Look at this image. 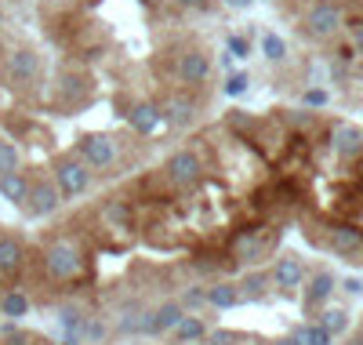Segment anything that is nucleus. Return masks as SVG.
<instances>
[{"mask_svg": "<svg viewBox=\"0 0 363 345\" xmlns=\"http://www.w3.org/2000/svg\"><path fill=\"white\" fill-rule=\"evenodd\" d=\"M84 251L73 244V240L66 236H58V240H51L47 251H44V273L55 280V284H73V280H80L84 276Z\"/></svg>", "mask_w": 363, "mask_h": 345, "instance_id": "f257e3e1", "label": "nucleus"}, {"mask_svg": "<svg viewBox=\"0 0 363 345\" xmlns=\"http://www.w3.org/2000/svg\"><path fill=\"white\" fill-rule=\"evenodd\" d=\"M280 240V233H265L262 225H254V229H243V233L232 236V244H229V254L236 262H262L265 258V251L272 247Z\"/></svg>", "mask_w": 363, "mask_h": 345, "instance_id": "f03ea898", "label": "nucleus"}, {"mask_svg": "<svg viewBox=\"0 0 363 345\" xmlns=\"http://www.w3.org/2000/svg\"><path fill=\"white\" fill-rule=\"evenodd\" d=\"M164 175H167V182H171L175 189H192L204 178V160H200V153H192V149H178L167 157L164 164Z\"/></svg>", "mask_w": 363, "mask_h": 345, "instance_id": "7ed1b4c3", "label": "nucleus"}, {"mask_svg": "<svg viewBox=\"0 0 363 345\" xmlns=\"http://www.w3.org/2000/svg\"><path fill=\"white\" fill-rule=\"evenodd\" d=\"M4 76H8V84L15 87V91H25V87H33L36 76H41V58H36V51L15 47V51H11V55L4 58Z\"/></svg>", "mask_w": 363, "mask_h": 345, "instance_id": "20e7f679", "label": "nucleus"}, {"mask_svg": "<svg viewBox=\"0 0 363 345\" xmlns=\"http://www.w3.org/2000/svg\"><path fill=\"white\" fill-rule=\"evenodd\" d=\"M55 189L62 197H80L91 189V168L84 160H58V168H55Z\"/></svg>", "mask_w": 363, "mask_h": 345, "instance_id": "39448f33", "label": "nucleus"}, {"mask_svg": "<svg viewBox=\"0 0 363 345\" xmlns=\"http://www.w3.org/2000/svg\"><path fill=\"white\" fill-rule=\"evenodd\" d=\"M80 160L91 171L113 168L116 164V142L106 138V135H87V138H80Z\"/></svg>", "mask_w": 363, "mask_h": 345, "instance_id": "423d86ee", "label": "nucleus"}, {"mask_svg": "<svg viewBox=\"0 0 363 345\" xmlns=\"http://www.w3.org/2000/svg\"><path fill=\"white\" fill-rule=\"evenodd\" d=\"M58 203H62V193L55 189V182H33L22 208H25L30 219H47V214L58 211Z\"/></svg>", "mask_w": 363, "mask_h": 345, "instance_id": "0eeeda50", "label": "nucleus"}, {"mask_svg": "<svg viewBox=\"0 0 363 345\" xmlns=\"http://www.w3.org/2000/svg\"><path fill=\"white\" fill-rule=\"evenodd\" d=\"M175 73H178V84L197 87V84H204L207 76H211V58H207L204 51H186V55L178 58Z\"/></svg>", "mask_w": 363, "mask_h": 345, "instance_id": "6e6552de", "label": "nucleus"}, {"mask_svg": "<svg viewBox=\"0 0 363 345\" xmlns=\"http://www.w3.org/2000/svg\"><path fill=\"white\" fill-rule=\"evenodd\" d=\"M25 269V247L15 236H0V280H19Z\"/></svg>", "mask_w": 363, "mask_h": 345, "instance_id": "1a4fd4ad", "label": "nucleus"}, {"mask_svg": "<svg viewBox=\"0 0 363 345\" xmlns=\"http://www.w3.org/2000/svg\"><path fill=\"white\" fill-rule=\"evenodd\" d=\"M305 25H309V33H313V36H334V33H338V25H342V11H338V4H331V0L316 4L313 11H309Z\"/></svg>", "mask_w": 363, "mask_h": 345, "instance_id": "9d476101", "label": "nucleus"}, {"mask_svg": "<svg viewBox=\"0 0 363 345\" xmlns=\"http://www.w3.org/2000/svg\"><path fill=\"white\" fill-rule=\"evenodd\" d=\"M327 244H331V251L345 254V258H360L363 254V229H356V225H331Z\"/></svg>", "mask_w": 363, "mask_h": 345, "instance_id": "9b49d317", "label": "nucleus"}, {"mask_svg": "<svg viewBox=\"0 0 363 345\" xmlns=\"http://www.w3.org/2000/svg\"><path fill=\"white\" fill-rule=\"evenodd\" d=\"M127 124H131L138 135H153L164 124V113H160L157 102H135L131 113H127Z\"/></svg>", "mask_w": 363, "mask_h": 345, "instance_id": "f8f14e48", "label": "nucleus"}, {"mask_svg": "<svg viewBox=\"0 0 363 345\" xmlns=\"http://www.w3.org/2000/svg\"><path fill=\"white\" fill-rule=\"evenodd\" d=\"M331 146L338 157H360L363 153V131L353 124H338L334 127V135H331Z\"/></svg>", "mask_w": 363, "mask_h": 345, "instance_id": "ddd939ff", "label": "nucleus"}, {"mask_svg": "<svg viewBox=\"0 0 363 345\" xmlns=\"http://www.w3.org/2000/svg\"><path fill=\"white\" fill-rule=\"evenodd\" d=\"M182 316H186V309H182L178 302H164L157 313H149V324H146V335H164V331H171Z\"/></svg>", "mask_w": 363, "mask_h": 345, "instance_id": "4468645a", "label": "nucleus"}, {"mask_svg": "<svg viewBox=\"0 0 363 345\" xmlns=\"http://www.w3.org/2000/svg\"><path fill=\"white\" fill-rule=\"evenodd\" d=\"M0 197L11 200V203H25V197H30V178L19 175V171H8V175H0Z\"/></svg>", "mask_w": 363, "mask_h": 345, "instance_id": "2eb2a0df", "label": "nucleus"}, {"mask_svg": "<svg viewBox=\"0 0 363 345\" xmlns=\"http://www.w3.org/2000/svg\"><path fill=\"white\" fill-rule=\"evenodd\" d=\"M160 113H164V120L171 124V127H189L192 117H197V106H192L189 98H171Z\"/></svg>", "mask_w": 363, "mask_h": 345, "instance_id": "dca6fc26", "label": "nucleus"}, {"mask_svg": "<svg viewBox=\"0 0 363 345\" xmlns=\"http://www.w3.org/2000/svg\"><path fill=\"white\" fill-rule=\"evenodd\" d=\"M302 276H305V269H302V262H298V258H280L276 269H272V280H276L280 287H287V291L302 284Z\"/></svg>", "mask_w": 363, "mask_h": 345, "instance_id": "f3484780", "label": "nucleus"}, {"mask_svg": "<svg viewBox=\"0 0 363 345\" xmlns=\"http://www.w3.org/2000/svg\"><path fill=\"white\" fill-rule=\"evenodd\" d=\"M236 302H240L236 284H211L207 287V305H214V309H232Z\"/></svg>", "mask_w": 363, "mask_h": 345, "instance_id": "a211bd4d", "label": "nucleus"}, {"mask_svg": "<svg viewBox=\"0 0 363 345\" xmlns=\"http://www.w3.org/2000/svg\"><path fill=\"white\" fill-rule=\"evenodd\" d=\"M175 331V342L178 345H189V342H200L204 335H207V327H204V320H197V316H182V320L171 327Z\"/></svg>", "mask_w": 363, "mask_h": 345, "instance_id": "6ab92c4d", "label": "nucleus"}, {"mask_svg": "<svg viewBox=\"0 0 363 345\" xmlns=\"http://www.w3.org/2000/svg\"><path fill=\"white\" fill-rule=\"evenodd\" d=\"M30 313V298L22 295V291H4L0 295V316H8V320H19V316Z\"/></svg>", "mask_w": 363, "mask_h": 345, "instance_id": "aec40b11", "label": "nucleus"}, {"mask_svg": "<svg viewBox=\"0 0 363 345\" xmlns=\"http://www.w3.org/2000/svg\"><path fill=\"white\" fill-rule=\"evenodd\" d=\"M331 291H334V276H331V273H316L313 280H309L305 305H320V302H327V298H331Z\"/></svg>", "mask_w": 363, "mask_h": 345, "instance_id": "412c9836", "label": "nucleus"}, {"mask_svg": "<svg viewBox=\"0 0 363 345\" xmlns=\"http://www.w3.org/2000/svg\"><path fill=\"white\" fill-rule=\"evenodd\" d=\"M58 84H62V87H58L62 106H73V102H80V98L87 95V80H84V76H76V73H66Z\"/></svg>", "mask_w": 363, "mask_h": 345, "instance_id": "4be33fe9", "label": "nucleus"}, {"mask_svg": "<svg viewBox=\"0 0 363 345\" xmlns=\"http://www.w3.org/2000/svg\"><path fill=\"white\" fill-rule=\"evenodd\" d=\"M102 338H106V324L95 320V316H84V320H80V331H76V342H91V345H98Z\"/></svg>", "mask_w": 363, "mask_h": 345, "instance_id": "5701e85b", "label": "nucleus"}, {"mask_svg": "<svg viewBox=\"0 0 363 345\" xmlns=\"http://www.w3.org/2000/svg\"><path fill=\"white\" fill-rule=\"evenodd\" d=\"M80 320H84V313L73 309V305H66V309H62V316H58V324H62V331H66V342H69V345H76V331H80Z\"/></svg>", "mask_w": 363, "mask_h": 345, "instance_id": "b1692460", "label": "nucleus"}, {"mask_svg": "<svg viewBox=\"0 0 363 345\" xmlns=\"http://www.w3.org/2000/svg\"><path fill=\"white\" fill-rule=\"evenodd\" d=\"M8 171H19V149L15 142L0 138V175H8Z\"/></svg>", "mask_w": 363, "mask_h": 345, "instance_id": "393cba45", "label": "nucleus"}, {"mask_svg": "<svg viewBox=\"0 0 363 345\" xmlns=\"http://www.w3.org/2000/svg\"><path fill=\"white\" fill-rule=\"evenodd\" d=\"M265 284H269V276L265 273H251V276H243V291H240V298L243 295H248V298H258V295H262V291H265Z\"/></svg>", "mask_w": 363, "mask_h": 345, "instance_id": "a878e982", "label": "nucleus"}, {"mask_svg": "<svg viewBox=\"0 0 363 345\" xmlns=\"http://www.w3.org/2000/svg\"><path fill=\"white\" fill-rule=\"evenodd\" d=\"M262 51H265V58L280 62L283 55H287V44H283V41H280L276 33H265V36H262Z\"/></svg>", "mask_w": 363, "mask_h": 345, "instance_id": "bb28decb", "label": "nucleus"}, {"mask_svg": "<svg viewBox=\"0 0 363 345\" xmlns=\"http://www.w3.org/2000/svg\"><path fill=\"white\" fill-rule=\"evenodd\" d=\"M298 338H302V345H331V331H323L320 324L298 331Z\"/></svg>", "mask_w": 363, "mask_h": 345, "instance_id": "cd10ccee", "label": "nucleus"}, {"mask_svg": "<svg viewBox=\"0 0 363 345\" xmlns=\"http://www.w3.org/2000/svg\"><path fill=\"white\" fill-rule=\"evenodd\" d=\"M345 324H349V320H345V313H342V309H327V313L320 316V327H323V331H331V335L345 331Z\"/></svg>", "mask_w": 363, "mask_h": 345, "instance_id": "c85d7f7f", "label": "nucleus"}, {"mask_svg": "<svg viewBox=\"0 0 363 345\" xmlns=\"http://www.w3.org/2000/svg\"><path fill=\"white\" fill-rule=\"evenodd\" d=\"M248 84H251V76H248V73H232L229 80H226V95H232V98H236V95H243V91H248Z\"/></svg>", "mask_w": 363, "mask_h": 345, "instance_id": "c756f323", "label": "nucleus"}, {"mask_svg": "<svg viewBox=\"0 0 363 345\" xmlns=\"http://www.w3.org/2000/svg\"><path fill=\"white\" fill-rule=\"evenodd\" d=\"M106 219L127 225V219H131V208H127V203H120V200H113V203H106Z\"/></svg>", "mask_w": 363, "mask_h": 345, "instance_id": "7c9ffc66", "label": "nucleus"}, {"mask_svg": "<svg viewBox=\"0 0 363 345\" xmlns=\"http://www.w3.org/2000/svg\"><path fill=\"white\" fill-rule=\"evenodd\" d=\"M207 302V287H192V291H186V295L178 298V305L186 309V305H204Z\"/></svg>", "mask_w": 363, "mask_h": 345, "instance_id": "2f4dec72", "label": "nucleus"}, {"mask_svg": "<svg viewBox=\"0 0 363 345\" xmlns=\"http://www.w3.org/2000/svg\"><path fill=\"white\" fill-rule=\"evenodd\" d=\"M207 345H240V335H232V331H211Z\"/></svg>", "mask_w": 363, "mask_h": 345, "instance_id": "473e14b6", "label": "nucleus"}, {"mask_svg": "<svg viewBox=\"0 0 363 345\" xmlns=\"http://www.w3.org/2000/svg\"><path fill=\"white\" fill-rule=\"evenodd\" d=\"M229 51L236 58H248V41H243V36H229Z\"/></svg>", "mask_w": 363, "mask_h": 345, "instance_id": "72a5a7b5", "label": "nucleus"}, {"mask_svg": "<svg viewBox=\"0 0 363 345\" xmlns=\"http://www.w3.org/2000/svg\"><path fill=\"white\" fill-rule=\"evenodd\" d=\"M305 102L309 106H327V91H316L313 87V91H305Z\"/></svg>", "mask_w": 363, "mask_h": 345, "instance_id": "f704fd0d", "label": "nucleus"}, {"mask_svg": "<svg viewBox=\"0 0 363 345\" xmlns=\"http://www.w3.org/2000/svg\"><path fill=\"white\" fill-rule=\"evenodd\" d=\"M226 8H236V11H243V8H251V0H222Z\"/></svg>", "mask_w": 363, "mask_h": 345, "instance_id": "c9c22d12", "label": "nucleus"}, {"mask_svg": "<svg viewBox=\"0 0 363 345\" xmlns=\"http://www.w3.org/2000/svg\"><path fill=\"white\" fill-rule=\"evenodd\" d=\"M345 291H356V295H360V291H363V280H345Z\"/></svg>", "mask_w": 363, "mask_h": 345, "instance_id": "e433bc0d", "label": "nucleus"}, {"mask_svg": "<svg viewBox=\"0 0 363 345\" xmlns=\"http://www.w3.org/2000/svg\"><path fill=\"white\" fill-rule=\"evenodd\" d=\"M356 47L363 51V22H356Z\"/></svg>", "mask_w": 363, "mask_h": 345, "instance_id": "4c0bfd02", "label": "nucleus"}, {"mask_svg": "<svg viewBox=\"0 0 363 345\" xmlns=\"http://www.w3.org/2000/svg\"><path fill=\"white\" fill-rule=\"evenodd\" d=\"M178 4H182V8H200L204 0H178Z\"/></svg>", "mask_w": 363, "mask_h": 345, "instance_id": "58836bf2", "label": "nucleus"}, {"mask_svg": "<svg viewBox=\"0 0 363 345\" xmlns=\"http://www.w3.org/2000/svg\"><path fill=\"white\" fill-rule=\"evenodd\" d=\"M276 345H302V338L294 335V338H283V342H276Z\"/></svg>", "mask_w": 363, "mask_h": 345, "instance_id": "ea45409f", "label": "nucleus"}, {"mask_svg": "<svg viewBox=\"0 0 363 345\" xmlns=\"http://www.w3.org/2000/svg\"><path fill=\"white\" fill-rule=\"evenodd\" d=\"M345 345H363V335H356V338H349Z\"/></svg>", "mask_w": 363, "mask_h": 345, "instance_id": "a19ab883", "label": "nucleus"}]
</instances>
